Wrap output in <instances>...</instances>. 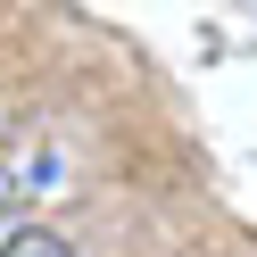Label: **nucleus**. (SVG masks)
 Returning <instances> with one entry per match:
<instances>
[{
  "instance_id": "obj_2",
  "label": "nucleus",
  "mask_w": 257,
  "mask_h": 257,
  "mask_svg": "<svg viewBox=\"0 0 257 257\" xmlns=\"http://www.w3.org/2000/svg\"><path fill=\"white\" fill-rule=\"evenodd\" d=\"M0 207H9V166H0Z\"/></svg>"
},
{
  "instance_id": "obj_1",
  "label": "nucleus",
  "mask_w": 257,
  "mask_h": 257,
  "mask_svg": "<svg viewBox=\"0 0 257 257\" xmlns=\"http://www.w3.org/2000/svg\"><path fill=\"white\" fill-rule=\"evenodd\" d=\"M0 257H75V240L50 232V224H17V232L0 240Z\"/></svg>"
}]
</instances>
